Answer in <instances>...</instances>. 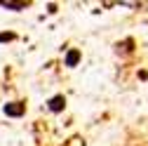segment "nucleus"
<instances>
[{"label":"nucleus","instance_id":"obj_1","mask_svg":"<svg viewBox=\"0 0 148 146\" xmlns=\"http://www.w3.org/2000/svg\"><path fill=\"white\" fill-rule=\"evenodd\" d=\"M3 113H5L7 118H21V116L26 113V104H24V101H7V104L3 106Z\"/></svg>","mask_w":148,"mask_h":146},{"label":"nucleus","instance_id":"obj_2","mask_svg":"<svg viewBox=\"0 0 148 146\" xmlns=\"http://www.w3.org/2000/svg\"><path fill=\"white\" fill-rule=\"evenodd\" d=\"M80 59H82V52H80L78 47H71V50H66V54H64V66L75 68V66L80 64Z\"/></svg>","mask_w":148,"mask_h":146},{"label":"nucleus","instance_id":"obj_3","mask_svg":"<svg viewBox=\"0 0 148 146\" xmlns=\"http://www.w3.org/2000/svg\"><path fill=\"white\" fill-rule=\"evenodd\" d=\"M47 108L52 113H61L64 108H66V97L64 94H54V97H49L47 99Z\"/></svg>","mask_w":148,"mask_h":146},{"label":"nucleus","instance_id":"obj_4","mask_svg":"<svg viewBox=\"0 0 148 146\" xmlns=\"http://www.w3.org/2000/svg\"><path fill=\"white\" fill-rule=\"evenodd\" d=\"M31 5V0H0V7H5L10 12H21Z\"/></svg>","mask_w":148,"mask_h":146},{"label":"nucleus","instance_id":"obj_5","mask_svg":"<svg viewBox=\"0 0 148 146\" xmlns=\"http://www.w3.org/2000/svg\"><path fill=\"white\" fill-rule=\"evenodd\" d=\"M12 40H16V33H12V31H3L0 33V43H12Z\"/></svg>","mask_w":148,"mask_h":146}]
</instances>
